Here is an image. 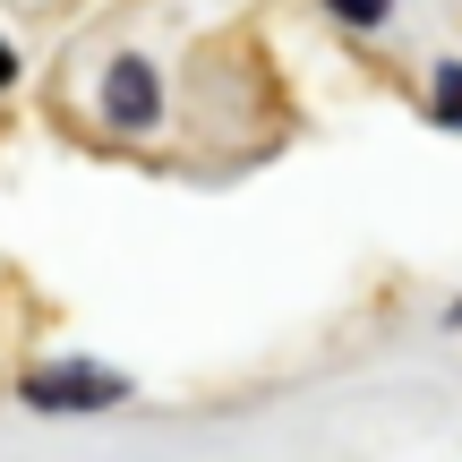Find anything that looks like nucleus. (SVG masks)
Masks as SVG:
<instances>
[{"instance_id":"nucleus-1","label":"nucleus","mask_w":462,"mask_h":462,"mask_svg":"<svg viewBox=\"0 0 462 462\" xmlns=\"http://www.w3.org/2000/svg\"><path fill=\"white\" fill-rule=\"evenodd\" d=\"M129 385L112 377V368H34L26 377V402L34 411H103V402H120Z\"/></svg>"},{"instance_id":"nucleus-2","label":"nucleus","mask_w":462,"mask_h":462,"mask_svg":"<svg viewBox=\"0 0 462 462\" xmlns=\"http://www.w3.org/2000/svg\"><path fill=\"white\" fill-rule=\"evenodd\" d=\"M103 112H112L120 129H146V120H154V69L146 60H120L112 86H103Z\"/></svg>"},{"instance_id":"nucleus-3","label":"nucleus","mask_w":462,"mask_h":462,"mask_svg":"<svg viewBox=\"0 0 462 462\" xmlns=\"http://www.w3.org/2000/svg\"><path fill=\"white\" fill-rule=\"evenodd\" d=\"M326 9H334V17H351V26H377L385 0H326Z\"/></svg>"},{"instance_id":"nucleus-4","label":"nucleus","mask_w":462,"mask_h":462,"mask_svg":"<svg viewBox=\"0 0 462 462\" xmlns=\"http://www.w3.org/2000/svg\"><path fill=\"white\" fill-rule=\"evenodd\" d=\"M9 78H17V60H9V43H0V86H9Z\"/></svg>"},{"instance_id":"nucleus-5","label":"nucleus","mask_w":462,"mask_h":462,"mask_svg":"<svg viewBox=\"0 0 462 462\" xmlns=\"http://www.w3.org/2000/svg\"><path fill=\"white\" fill-rule=\"evenodd\" d=\"M454 317H462V309H454Z\"/></svg>"}]
</instances>
